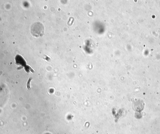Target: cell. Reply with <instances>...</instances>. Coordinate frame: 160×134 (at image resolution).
I'll use <instances>...</instances> for the list:
<instances>
[{"label": "cell", "mask_w": 160, "mask_h": 134, "mask_svg": "<svg viewBox=\"0 0 160 134\" xmlns=\"http://www.w3.org/2000/svg\"><path fill=\"white\" fill-rule=\"evenodd\" d=\"M43 25L40 22H36L32 25L31 27V32L33 36L38 37L43 32Z\"/></svg>", "instance_id": "cell-1"}, {"label": "cell", "mask_w": 160, "mask_h": 134, "mask_svg": "<svg viewBox=\"0 0 160 134\" xmlns=\"http://www.w3.org/2000/svg\"><path fill=\"white\" fill-rule=\"evenodd\" d=\"M32 79V78H30L27 82L26 84V87L28 90L30 89L31 88L30 83Z\"/></svg>", "instance_id": "cell-2"}]
</instances>
